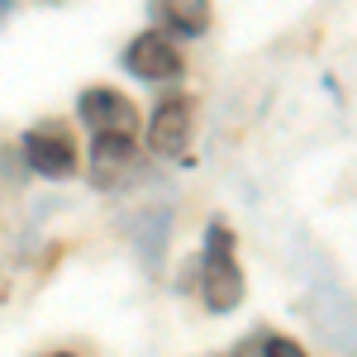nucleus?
Listing matches in <instances>:
<instances>
[{"mask_svg":"<svg viewBox=\"0 0 357 357\" xmlns=\"http://www.w3.org/2000/svg\"><path fill=\"white\" fill-rule=\"evenodd\" d=\"M119 62H124V72L138 77V82H172V77H181V53H176V43L167 33H158V29L129 38V48H124Z\"/></svg>","mask_w":357,"mask_h":357,"instance_id":"3","label":"nucleus"},{"mask_svg":"<svg viewBox=\"0 0 357 357\" xmlns=\"http://www.w3.org/2000/svg\"><path fill=\"white\" fill-rule=\"evenodd\" d=\"M262 357H305V348H301V343H291V338H267Z\"/></svg>","mask_w":357,"mask_h":357,"instance_id":"8","label":"nucleus"},{"mask_svg":"<svg viewBox=\"0 0 357 357\" xmlns=\"http://www.w3.org/2000/svg\"><path fill=\"white\" fill-rule=\"evenodd\" d=\"M200 281H205V305L215 314H229V310L243 305V267L234 257V234L224 224L205 229V272H200Z\"/></svg>","mask_w":357,"mask_h":357,"instance_id":"1","label":"nucleus"},{"mask_svg":"<svg viewBox=\"0 0 357 357\" xmlns=\"http://www.w3.org/2000/svg\"><path fill=\"white\" fill-rule=\"evenodd\" d=\"M148 15L176 38H200L210 29V0H148Z\"/></svg>","mask_w":357,"mask_h":357,"instance_id":"6","label":"nucleus"},{"mask_svg":"<svg viewBox=\"0 0 357 357\" xmlns=\"http://www.w3.org/2000/svg\"><path fill=\"white\" fill-rule=\"evenodd\" d=\"M77 114L82 124L96 138H138V110L124 91H110V86H91L77 100Z\"/></svg>","mask_w":357,"mask_h":357,"instance_id":"2","label":"nucleus"},{"mask_svg":"<svg viewBox=\"0 0 357 357\" xmlns=\"http://www.w3.org/2000/svg\"><path fill=\"white\" fill-rule=\"evenodd\" d=\"M48 357H77V353H48Z\"/></svg>","mask_w":357,"mask_h":357,"instance_id":"9","label":"nucleus"},{"mask_svg":"<svg viewBox=\"0 0 357 357\" xmlns=\"http://www.w3.org/2000/svg\"><path fill=\"white\" fill-rule=\"evenodd\" d=\"M191 143V105L186 100H167L158 105V114L148 119V148L158 158H176Z\"/></svg>","mask_w":357,"mask_h":357,"instance_id":"5","label":"nucleus"},{"mask_svg":"<svg viewBox=\"0 0 357 357\" xmlns=\"http://www.w3.org/2000/svg\"><path fill=\"white\" fill-rule=\"evenodd\" d=\"M134 167V138H96L91 148V176L96 186H119Z\"/></svg>","mask_w":357,"mask_h":357,"instance_id":"7","label":"nucleus"},{"mask_svg":"<svg viewBox=\"0 0 357 357\" xmlns=\"http://www.w3.org/2000/svg\"><path fill=\"white\" fill-rule=\"evenodd\" d=\"M24 158H29V167H33L38 176H48V181H67V176L77 172V148H72V138L62 134V129H53V124L24 134Z\"/></svg>","mask_w":357,"mask_h":357,"instance_id":"4","label":"nucleus"}]
</instances>
